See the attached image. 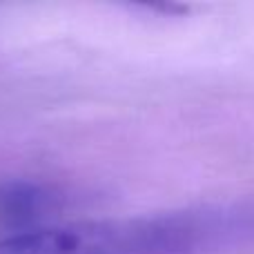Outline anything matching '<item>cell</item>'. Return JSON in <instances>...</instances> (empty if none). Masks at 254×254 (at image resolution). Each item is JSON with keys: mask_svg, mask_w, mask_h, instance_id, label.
Listing matches in <instances>:
<instances>
[{"mask_svg": "<svg viewBox=\"0 0 254 254\" xmlns=\"http://www.w3.org/2000/svg\"><path fill=\"white\" fill-rule=\"evenodd\" d=\"M254 243V203L78 221L0 239V254H219Z\"/></svg>", "mask_w": 254, "mask_h": 254, "instance_id": "6da1fadb", "label": "cell"}, {"mask_svg": "<svg viewBox=\"0 0 254 254\" xmlns=\"http://www.w3.org/2000/svg\"><path fill=\"white\" fill-rule=\"evenodd\" d=\"M49 207H54V196L43 185L27 181L0 185V221L4 223H34Z\"/></svg>", "mask_w": 254, "mask_h": 254, "instance_id": "7a4b0ae2", "label": "cell"}]
</instances>
